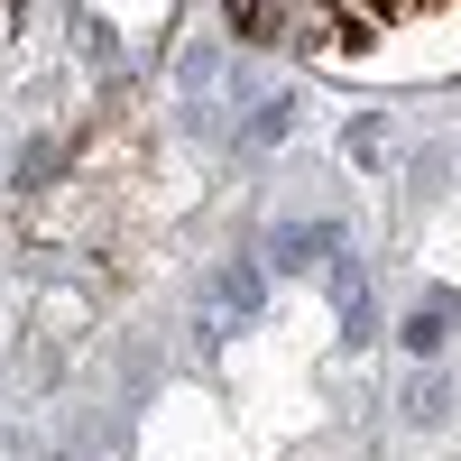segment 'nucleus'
<instances>
[{"mask_svg": "<svg viewBox=\"0 0 461 461\" xmlns=\"http://www.w3.org/2000/svg\"><path fill=\"white\" fill-rule=\"evenodd\" d=\"M323 295L341 304V341H351V351H369V332H378V304H369V277L351 258H323Z\"/></svg>", "mask_w": 461, "mask_h": 461, "instance_id": "nucleus-1", "label": "nucleus"}, {"mask_svg": "<svg viewBox=\"0 0 461 461\" xmlns=\"http://www.w3.org/2000/svg\"><path fill=\"white\" fill-rule=\"evenodd\" d=\"M341 258V221H277L267 230V267H323Z\"/></svg>", "mask_w": 461, "mask_h": 461, "instance_id": "nucleus-2", "label": "nucleus"}, {"mask_svg": "<svg viewBox=\"0 0 461 461\" xmlns=\"http://www.w3.org/2000/svg\"><path fill=\"white\" fill-rule=\"evenodd\" d=\"M258 314V267H212V295H203V332H240Z\"/></svg>", "mask_w": 461, "mask_h": 461, "instance_id": "nucleus-3", "label": "nucleus"}, {"mask_svg": "<svg viewBox=\"0 0 461 461\" xmlns=\"http://www.w3.org/2000/svg\"><path fill=\"white\" fill-rule=\"evenodd\" d=\"M452 406H461V388H452V378L434 369V360H415V378H406V388H397V415H406V425H452Z\"/></svg>", "mask_w": 461, "mask_h": 461, "instance_id": "nucleus-4", "label": "nucleus"}, {"mask_svg": "<svg viewBox=\"0 0 461 461\" xmlns=\"http://www.w3.org/2000/svg\"><path fill=\"white\" fill-rule=\"evenodd\" d=\"M452 323H461V304L452 295H425L415 314L397 323V341H406V360H443V341H452Z\"/></svg>", "mask_w": 461, "mask_h": 461, "instance_id": "nucleus-5", "label": "nucleus"}, {"mask_svg": "<svg viewBox=\"0 0 461 461\" xmlns=\"http://www.w3.org/2000/svg\"><path fill=\"white\" fill-rule=\"evenodd\" d=\"M452 176H461V148H415L406 158V203H443Z\"/></svg>", "mask_w": 461, "mask_h": 461, "instance_id": "nucleus-6", "label": "nucleus"}, {"mask_svg": "<svg viewBox=\"0 0 461 461\" xmlns=\"http://www.w3.org/2000/svg\"><path fill=\"white\" fill-rule=\"evenodd\" d=\"M295 130V93H267V102H249V121H240V139L249 148H277Z\"/></svg>", "mask_w": 461, "mask_h": 461, "instance_id": "nucleus-7", "label": "nucleus"}, {"mask_svg": "<svg viewBox=\"0 0 461 461\" xmlns=\"http://www.w3.org/2000/svg\"><path fill=\"white\" fill-rule=\"evenodd\" d=\"M230 28L267 47V37H286V10H277V0H230Z\"/></svg>", "mask_w": 461, "mask_h": 461, "instance_id": "nucleus-8", "label": "nucleus"}, {"mask_svg": "<svg viewBox=\"0 0 461 461\" xmlns=\"http://www.w3.org/2000/svg\"><path fill=\"white\" fill-rule=\"evenodd\" d=\"M351 158H360V167L388 158V121H351Z\"/></svg>", "mask_w": 461, "mask_h": 461, "instance_id": "nucleus-9", "label": "nucleus"}]
</instances>
